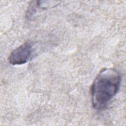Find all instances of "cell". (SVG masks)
Segmentation results:
<instances>
[{
    "label": "cell",
    "instance_id": "obj_1",
    "mask_svg": "<svg viewBox=\"0 0 126 126\" xmlns=\"http://www.w3.org/2000/svg\"><path fill=\"white\" fill-rule=\"evenodd\" d=\"M121 82V76L117 70L110 68L102 69L91 86L93 107L97 110L105 108L118 93Z\"/></svg>",
    "mask_w": 126,
    "mask_h": 126
},
{
    "label": "cell",
    "instance_id": "obj_2",
    "mask_svg": "<svg viewBox=\"0 0 126 126\" xmlns=\"http://www.w3.org/2000/svg\"><path fill=\"white\" fill-rule=\"evenodd\" d=\"M32 43L27 41L13 50L8 57V61L12 65H20L26 63L31 57Z\"/></svg>",
    "mask_w": 126,
    "mask_h": 126
}]
</instances>
